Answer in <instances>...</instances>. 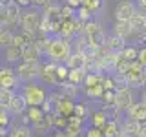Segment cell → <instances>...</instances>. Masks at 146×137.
<instances>
[{
    "label": "cell",
    "mask_w": 146,
    "mask_h": 137,
    "mask_svg": "<svg viewBox=\"0 0 146 137\" xmlns=\"http://www.w3.org/2000/svg\"><path fill=\"white\" fill-rule=\"evenodd\" d=\"M71 53H73V40H68L64 37H53L49 51H48L49 61H53L57 64H64Z\"/></svg>",
    "instance_id": "obj_1"
},
{
    "label": "cell",
    "mask_w": 146,
    "mask_h": 137,
    "mask_svg": "<svg viewBox=\"0 0 146 137\" xmlns=\"http://www.w3.org/2000/svg\"><path fill=\"white\" fill-rule=\"evenodd\" d=\"M20 93L24 95V99L27 100V106H42L46 100H48V95H49V93H46L44 86L36 84L35 80L24 82Z\"/></svg>",
    "instance_id": "obj_2"
},
{
    "label": "cell",
    "mask_w": 146,
    "mask_h": 137,
    "mask_svg": "<svg viewBox=\"0 0 146 137\" xmlns=\"http://www.w3.org/2000/svg\"><path fill=\"white\" fill-rule=\"evenodd\" d=\"M42 18H44L42 13L35 11V9H26V11H22L20 22H18V24H20V29L29 31V33H33V35H38Z\"/></svg>",
    "instance_id": "obj_3"
},
{
    "label": "cell",
    "mask_w": 146,
    "mask_h": 137,
    "mask_svg": "<svg viewBox=\"0 0 146 137\" xmlns=\"http://www.w3.org/2000/svg\"><path fill=\"white\" fill-rule=\"evenodd\" d=\"M126 79L130 88H146V68L139 61H133L130 71L126 73Z\"/></svg>",
    "instance_id": "obj_4"
},
{
    "label": "cell",
    "mask_w": 146,
    "mask_h": 137,
    "mask_svg": "<svg viewBox=\"0 0 146 137\" xmlns=\"http://www.w3.org/2000/svg\"><path fill=\"white\" fill-rule=\"evenodd\" d=\"M40 68H42L40 62L20 61V64L17 66V75H18V79L22 80V84H24V82H31L40 75Z\"/></svg>",
    "instance_id": "obj_5"
},
{
    "label": "cell",
    "mask_w": 146,
    "mask_h": 137,
    "mask_svg": "<svg viewBox=\"0 0 146 137\" xmlns=\"http://www.w3.org/2000/svg\"><path fill=\"white\" fill-rule=\"evenodd\" d=\"M135 11V4L131 0H119L113 9V17H115V20H131Z\"/></svg>",
    "instance_id": "obj_6"
},
{
    "label": "cell",
    "mask_w": 146,
    "mask_h": 137,
    "mask_svg": "<svg viewBox=\"0 0 146 137\" xmlns=\"http://www.w3.org/2000/svg\"><path fill=\"white\" fill-rule=\"evenodd\" d=\"M27 100L24 99V95L22 93H15V97H13V100L9 102V106L6 108L11 115H22V113L27 112Z\"/></svg>",
    "instance_id": "obj_7"
},
{
    "label": "cell",
    "mask_w": 146,
    "mask_h": 137,
    "mask_svg": "<svg viewBox=\"0 0 146 137\" xmlns=\"http://www.w3.org/2000/svg\"><path fill=\"white\" fill-rule=\"evenodd\" d=\"M126 115L130 119H135V121L139 122H146V102L143 100H139V102H131L130 108L126 110Z\"/></svg>",
    "instance_id": "obj_8"
},
{
    "label": "cell",
    "mask_w": 146,
    "mask_h": 137,
    "mask_svg": "<svg viewBox=\"0 0 146 137\" xmlns=\"http://www.w3.org/2000/svg\"><path fill=\"white\" fill-rule=\"evenodd\" d=\"M143 122L135 121V119H130L128 117L124 122H122V128L121 132L124 134L126 137H141V134H143Z\"/></svg>",
    "instance_id": "obj_9"
},
{
    "label": "cell",
    "mask_w": 146,
    "mask_h": 137,
    "mask_svg": "<svg viewBox=\"0 0 146 137\" xmlns=\"http://www.w3.org/2000/svg\"><path fill=\"white\" fill-rule=\"evenodd\" d=\"M75 99H71V97H64L58 100L57 104H55V112L58 113V115H64V117H71L73 115V112H75V102H73Z\"/></svg>",
    "instance_id": "obj_10"
},
{
    "label": "cell",
    "mask_w": 146,
    "mask_h": 137,
    "mask_svg": "<svg viewBox=\"0 0 146 137\" xmlns=\"http://www.w3.org/2000/svg\"><path fill=\"white\" fill-rule=\"evenodd\" d=\"M133 102V93H131V88H122L117 90V97H115V104L119 110H126L130 108V104Z\"/></svg>",
    "instance_id": "obj_11"
},
{
    "label": "cell",
    "mask_w": 146,
    "mask_h": 137,
    "mask_svg": "<svg viewBox=\"0 0 146 137\" xmlns=\"http://www.w3.org/2000/svg\"><path fill=\"white\" fill-rule=\"evenodd\" d=\"M113 33L124 37L126 40H130L131 37H133V26H131L130 20H115V24H113Z\"/></svg>",
    "instance_id": "obj_12"
},
{
    "label": "cell",
    "mask_w": 146,
    "mask_h": 137,
    "mask_svg": "<svg viewBox=\"0 0 146 137\" xmlns=\"http://www.w3.org/2000/svg\"><path fill=\"white\" fill-rule=\"evenodd\" d=\"M64 64H66L70 70H86V64H88V61H86V57L80 51H73Z\"/></svg>",
    "instance_id": "obj_13"
},
{
    "label": "cell",
    "mask_w": 146,
    "mask_h": 137,
    "mask_svg": "<svg viewBox=\"0 0 146 137\" xmlns=\"http://www.w3.org/2000/svg\"><path fill=\"white\" fill-rule=\"evenodd\" d=\"M4 59L7 64H15L18 61H22V46L11 44L7 48H4Z\"/></svg>",
    "instance_id": "obj_14"
},
{
    "label": "cell",
    "mask_w": 146,
    "mask_h": 137,
    "mask_svg": "<svg viewBox=\"0 0 146 137\" xmlns=\"http://www.w3.org/2000/svg\"><path fill=\"white\" fill-rule=\"evenodd\" d=\"M40 57L42 53L38 51V48L33 44H27L22 48V61H27V62H40Z\"/></svg>",
    "instance_id": "obj_15"
},
{
    "label": "cell",
    "mask_w": 146,
    "mask_h": 137,
    "mask_svg": "<svg viewBox=\"0 0 146 137\" xmlns=\"http://www.w3.org/2000/svg\"><path fill=\"white\" fill-rule=\"evenodd\" d=\"M106 44H108V48L111 49V51H122V49L128 46V40L124 37L117 35V33H111V35H108Z\"/></svg>",
    "instance_id": "obj_16"
},
{
    "label": "cell",
    "mask_w": 146,
    "mask_h": 137,
    "mask_svg": "<svg viewBox=\"0 0 146 137\" xmlns=\"http://www.w3.org/2000/svg\"><path fill=\"white\" fill-rule=\"evenodd\" d=\"M18 84H22V80L18 79V75H7V73H0V88H9L15 90Z\"/></svg>",
    "instance_id": "obj_17"
},
{
    "label": "cell",
    "mask_w": 146,
    "mask_h": 137,
    "mask_svg": "<svg viewBox=\"0 0 146 137\" xmlns=\"http://www.w3.org/2000/svg\"><path fill=\"white\" fill-rule=\"evenodd\" d=\"M26 115L29 117L31 124H38L40 121H44L46 119V112L42 110V106H29L26 112Z\"/></svg>",
    "instance_id": "obj_18"
},
{
    "label": "cell",
    "mask_w": 146,
    "mask_h": 137,
    "mask_svg": "<svg viewBox=\"0 0 146 137\" xmlns=\"http://www.w3.org/2000/svg\"><path fill=\"white\" fill-rule=\"evenodd\" d=\"M130 22H131V26H133V31H146V11L137 9Z\"/></svg>",
    "instance_id": "obj_19"
},
{
    "label": "cell",
    "mask_w": 146,
    "mask_h": 137,
    "mask_svg": "<svg viewBox=\"0 0 146 137\" xmlns=\"http://www.w3.org/2000/svg\"><path fill=\"white\" fill-rule=\"evenodd\" d=\"M51 40H53V37L51 35H36V39H35V46L38 48V51L46 55L48 57V51H49V46H51Z\"/></svg>",
    "instance_id": "obj_20"
},
{
    "label": "cell",
    "mask_w": 146,
    "mask_h": 137,
    "mask_svg": "<svg viewBox=\"0 0 146 137\" xmlns=\"http://www.w3.org/2000/svg\"><path fill=\"white\" fill-rule=\"evenodd\" d=\"M58 88L62 90V93L66 95V97H71V99H77V97H79V93H80V86L73 84V82H70V80L62 82Z\"/></svg>",
    "instance_id": "obj_21"
},
{
    "label": "cell",
    "mask_w": 146,
    "mask_h": 137,
    "mask_svg": "<svg viewBox=\"0 0 146 137\" xmlns=\"http://www.w3.org/2000/svg\"><path fill=\"white\" fill-rule=\"evenodd\" d=\"M102 79H104V73L88 71V73H86V79H84V84H82V88H91V86L102 84Z\"/></svg>",
    "instance_id": "obj_22"
},
{
    "label": "cell",
    "mask_w": 146,
    "mask_h": 137,
    "mask_svg": "<svg viewBox=\"0 0 146 137\" xmlns=\"http://www.w3.org/2000/svg\"><path fill=\"white\" fill-rule=\"evenodd\" d=\"M108 121H110V119H108V115H106L104 110H97V112L91 113V126H97V128L102 130V128L106 126Z\"/></svg>",
    "instance_id": "obj_23"
},
{
    "label": "cell",
    "mask_w": 146,
    "mask_h": 137,
    "mask_svg": "<svg viewBox=\"0 0 146 137\" xmlns=\"http://www.w3.org/2000/svg\"><path fill=\"white\" fill-rule=\"evenodd\" d=\"M60 9H62V6H58V4H49V6L44 7V13H42V15L46 18H49V20H62Z\"/></svg>",
    "instance_id": "obj_24"
},
{
    "label": "cell",
    "mask_w": 146,
    "mask_h": 137,
    "mask_svg": "<svg viewBox=\"0 0 146 137\" xmlns=\"http://www.w3.org/2000/svg\"><path fill=\"white\" fill-rule=\"evenodd\" d=\"M121 59H124V61H130V62L137 61V59H139V46L128 44L126 48L121 51Z\"/></svg>",
    "instance_id": "obj_25"
},
{
    "label": "cell",
    "mask_w": 146,
    "mask_h": 137,
    "mask_svg": "<svg viewBox=\"0 0 146 137\" xmlns=\"http://www.w3.org/2000/svg\"><path fill=\"white\" fill-rule=\"evenodd\" d=\"M102 134H104V137H119V134H121L119 122L115 121V119H110V121L106 122V126L102 128Z\"/></svg>",
    "instance_id": "obj_26"
},
{
    "label": "cell",
    "mask_w": 146,
    "mask_h": 137,
    "mask_svg": "<svg viewBox=\"0 0 146 137\" xmlns=\"http://www.w3.org/2000/svg\"><path fill=\"white\" fill-rule=\"evenodd\" d=\"M7 134L9 137H31V128L27 124H15Z\"/></svg>",
    "instance_id": "obj_27"
},
{
    "label": "cell",
    "mask_w": 146,
    "mask_h": 137,
    "mask_svg": "<svg viewBox=\"0 0 146 137\" xmlns=\"http://www.w3.org/2000/svg\"><path fill=\"white\" fill-rule=\"evenodd\" d=\"M100 31H102V27H100V24H99L97 20H93V18H91V20L84 22V31H82V33H84L86 37H93V35L100 33Z\"/></svg>",
    "instance_id": "obj_28"
},
{
    "label": "cell",
    "mask_w": 146,
    "mask_h": 137,
    "mask_svg": "<svg viewBox=\"0 0 146 137\" xmlns=\"http://www.w3.org/2000/svg\"><path fill=\"white\" fill-rule=\"evenodd\" d=\"M86 70H70V77H68V80L73 82V84L77 86H82L84 84V79H86Z\"/></svg>",
    "instance_id": "obj_29"
},
{
    "label": "cell",
    "mask_w": 146,
    "mask_h": 137,
    "mask_svg": "<svg viewBox=\"0 0 146 137\" xmlns=\"http://www.w3.org/2000/svg\"><path fill=\"white\" fill-rule=\"evenodd\" d=\"M82 90H84V93H86V97H88V99H102L104 91H106L102 84L91 86V88H82Z\"/></svg>",
    "instance_id": "obj_30"
},
{
    "label": "cell",
    "mask_w": 146,
    "mask_h": 137,
    "mask_svg": "<svg viewBox=\"0 0 146 137\" xmlns=\"http://www.w3.org/2000/svg\"><path fill=\"white\" fill-rule=\"evenodd\" d=\"M15 97V90L9 88H0V108H7L9 102Z\"/></svg>",
    "instance_id": "obj_31"
},
{
    "label": "cell",
    "mask_w": 146,
    "mask_h": 137,
    "mask_svg": "<svg viewBox=\"0 0 146 137\" xmlns=\"http://www.w3.org/2000/svg\"><path fill=\"white\" fill-rule=\"evenodd\" d=\"M13 39H15V31L11 29H0V46L4 48H7V46L13 44Z\"/></svg>",
    "instance_id": "obj_32"
},
{
    "label": "cell",
    "mask_w": 146,
    "mask_h": 137,
    "mask_svg": "<svg viewBox=\"0 0 146 137\" xmlns=\"http://www.w3.org/2000/svg\"><path fill=\"white\" fill-rule=\"evenodd\" d=\"M55 75H57L58 84H62V82H66L68 77H70V68H68L66 64H58V66H57V71H55Z\"/></svg>",
    "instance_id": "obj_33"
},
{
    "label": "cell",
    "mask_w": 146,
    "mask_h": 137,
    "mask_svg": "<svg viewBox=\"0 0 146 137\" xmlns=\"http://www.w3.org/2000/svg\"><path fill=\"white\" fill-rule=\"evenodd\" d=\"M88 113H90V108H88L86 102H75V112H73V115L80 117L82 121H84V119L88 117Z\"/></svg>",
    "instance_id": "obj_34"
},
{
    "label": "cell",
    "mask_w": 146,
    "mask_h": 137,
    "mask_svg": "<svg viewBox=\"0 0 146 137\" xmlns=\"http://www.w3.org/2000/svg\"><path fill=\"white\" fill-rule=\"evenodd\" d=\"M91 15H93V11H91L90 7L80 6L79 9H77V17L75 18H79V20H82V22H88V20H91Z\"/></svg>",
    "instance_id": "obj_35"
},
{
    "label": "cell",
    "mask_w": 146,
    "mask_h": 137,
    "mask_svg": "<svg viewBox=\"0 0 146 137\" xmlns=\"http://www.w3.org/2000/svg\"><path fill=\"white\" fill-rule=\"evenodd\" d=\"M130 66H131V62H130V61H124V59H121V61L115 64V70H113V73H121V75H126V73L130 71Z\"/></svg>",
    "instance_id": "obj_36"
},
{
    "label": "cell",
    "mask_w": 146,
    "mask_h": 137,
    "mask_svg": "<svg viewBox=\"0 0 146 137\" xmlns=\"http://www.w3.org/2000/svg\"><path fill=\"white\" fill-rule=\"evenodd\" d=\"M77 15V9L75 7H71V6H68V4H64L62 9H60V17H62V20H70V18H75Z\"/></svg>",
    "instance_id": "obj_37"
},
{
    "label": "cell",
    "mask_w": 146,
    "mask_h": 137,
    "mask_svg": "<svg viewBox=\"0 0 146 137\" xmlns=\"http://www.w3.org/2000/svg\"><path fill=\"white\" fill-rule=\"evenodd\" d=\"M130 40H131L135 46H141V44L146 46V31H135L133 37H131Z\"/></svg>",
    "instance_id": "obj_38"
},
{
    "label": "cell",
    "mask_w": 146,
    "mask_h": 137,
    "mask_svg": "<svg viewBox=\"0 0 146 137\" xmlns=\"http://www.w3.org/2000/svg\"><path fill=\"white\" fill-rule=\"evenodd\" d=\"M9 115H11V113H9L6 108L0 110V128H7L9 126V121H11V117H9Z\"/></svg>",
    "instance_id": "obj_39"
},
{
    "label": "cell",
    "mask_w": 146,
    "mask_h": 137,
    "mask_svg": "<svg viewBox=\"0 0 146 137\" xmlns=\"http://www.w3.org/2000/svg\"><path fill=\"white\" fill-rule=\"evenodd\" d=\"M86 137H104V134L97 126H88L86 128Z\"/></svg>",
    "instance_id": "obj_40"
},
{
    "label": "cell",
    "mask_w": 146,
    "mask_h": 137,
    "mask_svg": "<svg viewBox=\"0 0 146 137\" xmlns=\"http://www.w3.org/2000/svg\"><path fill=\"white\" fill-rule=\"evenodd\" d=\"M143 66L146 68V46H143V48H139V59H137Z\"/></svg>",
    "instance_id": "obj_41"
},
{
    "label": "cell",
    "mask_w": 146,
    "mask_h": 137,
    "mask_svg": "<svg viewBox=\"0 0 146 137\" xmlns=\"http://www.w3.org/2000/svg\"><path fill=\"white\" fill-rule=\"evenodd\" d=\"M31 4L36 7H46V6H49V4H53V0H31Z\"/></svg>",
    "instance_id": "obj_42"
},
{
    "label": "cell",
    "mask_w": 146,
    "mask_h": 137,
    "mask_svg": "<svg viewBox=\"0 0 146 137\" xmlns=\"http://www.w3.org/2000/svg\"><path fill=\"white\" fill-rule=\"evenodd\" d=\"M66 4L71 6V7H75V9H79L82 6V0H66Z\"/></svg>",
    "instance_id": "obj_43"
},
{
    "label": "cell",
    "mask_w": 146,
    "mask_h": 137,
    "mask_svg": "<svg viewBox=\"0 0 146 137\" xmlns=\"http://www.w3.org/2000/svg\"><path fill=\"white\" fill-rule=\"evenodd\" d=\"M13 2H17L20 7H29L31 6V0H13Z\"/></svg>",
    "instance_id": "obj_44"
},
{
    "label": "cell",
    "mask_w": 146,
    "mask_h": 137,
    "mask_svg": "<svg viewBox=\"0 0 146 137\" xmlns=\"http://www.w3.org/2000/svg\"><path fill=\"white\" fill-rule=\"evenodd\" d=\"M135 4H137V9L146 11V0H135Z\"/></svg>",
    "instance_id": "obj_45"
},
{
    "label": "cell",
    "mask_w": 146,
    "mask_h": 137,
    "mask_svg": "<svg viewBox=\"0 0 146 137\" xmlns=\"http://www.w3.org/2000/svg\"><path fill=\"white\" fill-rule=\"evenodd\" d=\"M141 100H143V102H146V88L141 91Z\"/></svg>",
    "instance_id": "obj_46"
},
{
    "label": "cell",
    "mask_w": 146,
    "mask_h": 137,
    "mask_svg": "<svg viewBox=\"0 0 146 137\" xmlns=\"http://www.w3.org/2000/svg\"><path fill=\"white\" fill-rule=\"evenodd\" d=\"M141 137H146V124L143 126V134H141Z\"/></svg>",
    "instance_id": "obj_47"
}]
</instances>
